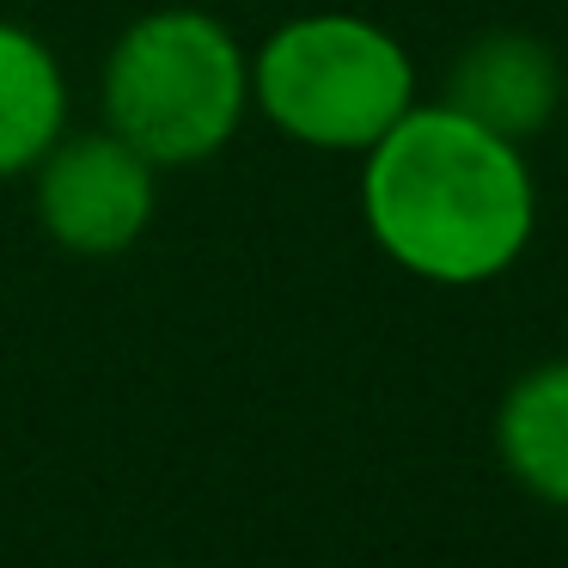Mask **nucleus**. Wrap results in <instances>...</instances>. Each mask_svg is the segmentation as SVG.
Masks as SVG:
<instances>
[{"instance_id": "f257e3e1", "label": "nucleus", "mask_w": 568, "mask_h": 568, "mask_svg": "<svg viewBox=\"0 0 568 568\" xmlns=\"http://www.w3.org/2000/svg\"><path fill=\"white\" fill-rule=\"evenodd\" d=\"M361 221L373 245L434 287H483L526 257L538 178L519 141L453 104H409L361 153Z\"/></svg>"}, {"instance_id": "f03ea898", "label": "nucleus", "mask_w": 568, "mask_h": 568, "mask_svg": "<svg viewBox=\"0 0 568 568\" xmlns=\"http://www.w3.org/2000/svg\"><path fill=\"white\" fill-rule=\"evenodd\" d=\"M251 111V55L214 13H141L104 62V123L160 172L202 165Z\"/></svg>"}, {"instance_id": "7ed1b4c3", "label": "nucleus", "mask_w": 568, "mask_h": 568, "mask_svg": "<svg viewBox=\"0 0 568 568\" xmlns=\"http://www.w3.org/2000/svg\"><path fill=\"white\" fill-rule=\"evenodd\" d=\"M251 104L300 148L367 153L416 104V62L361 13H306L251 55Z\"/></svg>"}, {"instance_id": "20e7f679", "label": "nucleus", "mask_w": 568, "mask_h": 568, "mask_svg": "<svg viewBox=\"0 0 568 568\" xmlns=\"http://www.w3.org/2000/svg\"><path fill=\"white\" fill-rule=\"evenodd\" d=\"M38 221L74 257H123L153 221L160 165L123 135H62L38 165Z\"/></svg>"}, {"instance_id": "39448f33", "label": "nucleus", "mask_w": 568, "mask_h": 568, "mask_svg": "<svg viewBox=\"0 0 568 568\" xmlns=\"http://www.w3.org/2000/svg\"><path fill=\"white\" fill-rule=\"evenodd\" d=\"M446 104L465 111L470 123L495 129L507 141H531L550 129L556 104H562V68L544 38L526 31H489L453 62L446 80Z\"/></svg>"}, {"instance_id": "423d86ee", "label": "nucleus", "mask_w": 568, "mask_h": 568, "mask_svg": "<svg viewBox=\"0 0 568 568\" xmlns=\"http://www.w3.org/2000/svg\"><path fill=\"white\" fill-rule=\"evenodd\" d=\"M495 453L519 489L568 514V355L538 361L507 385L495 409Z\"/></svg>"}, {"instance_id": "0eeeda50", "label": "nucleus", "mask_w": 568, "mask_h": 568, "mask_svg": "<svg viewBox=\"0 0 568 568\" xmlns=\"http://www.w3.org/2000/svg\"><path fill=\"white\" fill-rule=\"evenodd\" d=\"M68 135V80L50 43L0 26V178H19Z\"/></svg>"}]
</instances>
